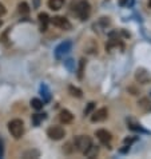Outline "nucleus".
<instances>
[{
	"label": "nucleus",
	"mask_w": 151,
	"mask_h": 159,
	"mask_svg": "<svg viewBox=\"0 0 151 159\" xmlns=\"http://www.w3.org/2000/svg\"><path fill=\"white\" fill-rule=\"evenodd\" d=\"M0 25H2V21H0Z\"/></svg>",
	"instance_id": "obj_24"
},
{
	"label": "nucleus",
	"mask_w": 151,
	"mask_h": 159,
	"mask_svg": "<svg viewBox=\"0 0 151 159\" xmlns=\"http://www.w3.org/2000/svg\"><path fill=\"white\" fill-rule=\"evenodd\" d=\"M83 66H84V60H80V67H79V78L82 79V74H83Z\"/></svg>",
	"instance_id": "obj_20"
},
{
	"label": "nucleus",
	"mask_w": 151,
	"mask_h": 159,
	"mask_svg": "<svg viewBox=\"0 0 151 159\" xmlns=\"http://www.w3.org/2000/svg\"><path fill=\"white\" fill-rule=\"evenodd\" d=\"M39 23H40V31H47V27H48V23H50V17H48L47 14H39Z\"/></svg>",
	"instance_id": "obj_10"
},
{
	"label": "nucleus",
	"mask_w": 151,
	"mask_h": 159,
	"mask_svg": "<svg viewBox=\"0 0 151 159\" xmlns=\"http://www.w3.org/2000/svg\"><path fill=\"white\" fill-rule=\"evenodd\" d=\"M149 7L151 8V0H149Z\"/></svg>",
	"instance_id": "obj_23"
},
{
	"label": "nucleus",
	"mask_w": 151,
	"mask_h": 159,
	"mask_svg": "<svg viewBox=\"0 0 151 159\" xmlns=\"http://www.w3.org/2000/svg\"><path fill=\"white\" fill-rule=\"evenodd\" d=\"M121 6H132V3H134V0H121Z\"/></svg>",
	"instance_id": "obj_19"
},
{
	"label": "nucleus",
	"mask_w": 151,
	"mask_h": 159,
	"mask_svg": "<svg viewBox=\"0 0 151 159\" xmlns=\"http://www.w3.org/2000/svg\"><path fill=\"white\" fill-rule=\"evenodd\" d=\"M3 142H2V140H0V158H2L3 157Z\"/></svg>",
	"instance_id": "obj_22"
},
{
	"label": "nucleus",
	"mask_w": 151,
	"mask_h": 159,
	"mask_svg": "<svg viewBox=\"0 0 151 159\" xmlns=\"http://www.w3.org/2000/svg\"><path fill=\"white\" fill-rule=\"evenodd\" d=\"M59 119H60V122H62V123L67 125V123H71V122H72L74 115L68 111V110H63V111L60 112V115H59Z\"/></svg>",
	"instance_id": "obj_11"
},
{
	"label": "nucleus",
	"mask_w": 151,
	"mask_h": 159,
	"mask_svg": "<svg viewBox=\"0 0 151 159\" xmlns=\"http://www.w3.org/2000/svg\"><path fill=\"white\" fill-rule=\"evenodd\" d=\"M75 12H76V15L80 17L82 20H86L91 14L90 3L86 2V0H80V2H78L76 6H75Z\"/></svg>",
	"instance_id": "obj_2"
},
{
	"label": "nucleus",
	"mask_w": 151,
	"mask_h": 159,
	"mask_svg": "<svg viewBox=\"0 0 151 159\" xmlns=\"http://www.w3.org/2000/svg\"><path fill=\"white\" fill-rule=\"evenodd\" d=\"M96 136H98V139L100 140V143L104 144V146H108L110 142H111V139H112L111 134L108 131H106V130H98L96 131Z\"/></svg>",
	"instance_id": "obj_7"
},
{
	"label": "nucleus",
	"mask_w": 151,
	"mask_h": 159,
	"mask_svg": "<svg viewBox=\"0 0 151 159\" xmlns=\"http://www.w3.org/2000/svg\"><path fill=\"white\" fill-rule=\"evenodd\" d=\"M74 144H75V147H76L78 151H80V152L84 154L88 148L91 147L92 142H91V138H90V136H87V135H79V136H76V138H75Z\"/></svg>",
	"instance_id": "obj_3"
},
{
	"label": "nucleus",
	"mask_w": 151,
	"mask_h": 159,
	"mask_svg": "<svg viewBox=\"0 0 151 159\" xmlns=\"http://www.w3.org/2000/svg\"><path fill=\"white\" fill-rule=\"evenodd\" d=\"M4 14H6V8H4V6L0 3V16H3Z\"/></svg>",
	"instance_id": "obj_21"
},
{
	"label": "nucleus",
	"mask_w": 151,
	"mask_h": 159,
	"mask_svg": "<svg viewBox=\"0 0 151 159\" xmlns=\"http://www.w3.org/2000/svg\"><path fill=\"white\" fill-rule=\"evenodd\" d=\"M19 12H20L21 15H27L28 12H30V7H28V4L25 3V2L19 4Z\"/></svg>",
	"instance_id": "obj_15"
},
{
	"label": "nucleus",
	"mask_w": 151,
	"mask_h": 159,
	"mask_svg": "<svg viewBox=\"0 0 151 159\" xmlns=\"http://www.w3.org/2000/svg\"><path fill=\"white\" fill-rule=\"evenodd\" d=\"M106 118H107V110H106V108H100V110H98V111H95L94 114H92L91 120L94 123L95 122H103Z\"/></svg>",
	"instance_id": "obj_8"
},
{
	"label": "nucleus",
	"mask_w": 151,
	"mask_h": 159,
	"mask_svg": "<svg viewBox=\"0 0 151 159\" xmlns=\"http://www.w3.org/2000/svg\"><path fill=\"white\" fill-rule=\"evenodd\" d=\"M70 92H71V95H72V96H76V98H82V91L79 90L78 87L71 86V87H70Z\"/></svg>",
	"instance_id": "obj_17"
},
{
	"label": "nucleus",
	"mask_w": 151,
	"mask_h": 159,
	"mask_svg": "<svg viewBox=\"0 0 151 159\" xmlns=\"http://www.w3.org/2000/svg\"><path fill=\"white\" fill-rule=\"evenodd\" d=\"M8 130H10L11 135L14 136L15 139L21 138V135L24 134V123L20 119H14L8 123Z\"/></svg>",
	"instance_id": "obj_1"
},
{
	"label": "nucleus",
	"mask_w": 151,
	"mask_h": 159,
	"mask_svg": "<svg viewBox=\"0 0 151 159\" xmlns=\"http://www.w3.org/2000/svg\"><path fill=\"white\" fill-rule=\"evenodd\" d=\"M31 106H32V108H35V110H42L44 104H43V102L40 99L34 98L32 100H31Z\"/></svg>",
	"instance_id": "obj_14"
},
{
	"label": "nucleus",
	"mask_w": 151,
	"mask_h": 159,
	"mask_svg": "<svg viewBox=\"0 0 151 159\" xmlns=\"http://www.w3.org/2000/svg\"><path fill=\"white\" fill-rule=\"evenodd\" d=\"M64 0H48V7L51 8L52 11H57L63 7Z\"/></svg>",
	"instance_id": "obj_12"
},
{
	"label": "nucleus",
	"mask_w": 151,
	"mask_h": 159,
	"mask_svg": "<svg viewBox=\"0 0 151 159\" xmlns=\"http://www.w3.org/2000/svg\"><path fill=\"white\" fill-rule=\"evenodd\" d=\"M70 48H71V43L68 42H66V43H62L59 47L56 48V58H62V55H66L67 52L70 51Z\"/></svg>",
	"instance_id": "obj_9"
},
{
	"label": "nucleus",
	"mask_w": 151,
	"mask_h": 159,
	"mask_svg": "<svg viewBox=\"0 0 151 159\" xmlns=\"http://www.w3.org/2000/svg\"><path fill=\"white\" fill-rule=\"evenodd\" d=\"M50 21L57 28H62V30H70L71 28V23L64 16H55V17H52V19H50Z\"/></svg>",
	"instance_id": "obj_5"
},
{
	"label": "nucleus",
	"mask_w": 151,
	"mask_h": 159,
	"mask_svg": "<svg viewBox=\"0 0 151 159\" xmlns=\"http://www.w3.org/2000/svg\"><path fill=\"white\" fill-rule=\"evenodd\" d=\"M47 135L50 136V139L52 140H60L63 139V136L66 135V132L63 130V127L60 126H52L47 130Z\"/></svg>",
	"instance_id": "obj_4"
},
{
	"label": "nucleus",
	"mask_w": 151,
	"mask_h": 159,
	"mask_svg": "<svg viewBox=\"0 0 151 159\" xmlns=\"http://www.w3.org/2000/svg\"><path fill=\"white\" fill-rule=\"evenodd\" d=\"M135 78H136V80L139 83H142V84H146V83H149L151 80V74L147 71V70H144V68H138Z\"/></svg>",
	"instance_id": "obj_6"
},
{
	"label": "nucleus",
	"mask_w": 151,
	"mask_h": 159,
	"mask_svg": "<svg viewBox=\"0 0 151 159\" xmlns=\"http://www.w3.org/2000/svg\"><path fill=\"white\" fill-rule=\"evenodd\" d=\"M44 118H46V114H36V115H34V118H32L34 125L35 126H39V125H40V122L43 120Z\"/></svg>",
	"instance_id": "obj_16"
},
{
	"label": "nucleus",
	"mask_w": 151,
	"mask_h": 159,
	"mask_svg": "<svg viewBox=\"0 0 151 159\" xmlns=\"http://www.w3.org/2000/svg\"><path fill=\"white\" fill-rule=\"evenodd\" d=\"M98 152H99V150H98L96 146H92V144H91V147L88 148L84 154H86V157H88V158H95V157L98 155Z\"/></svg>",
	"instance_id": "obj_13"
},
{
	"label": "nucleus",
	"mask_w": 151,
	"mask_h": 159,
	"mask_svg": "<svg viewBox=\"0 0 151 159\" xmlns=\"http://www.w3.org/2000/svg\"><path fill=\"white\" fill-rule=\"evenodd\" d=\"M94 107H95V103L94 102H91V103H88V106H87V108L84 110V115H88L92 110H94Z\"/></svg>",
	"instance_id": "obj_18"
}]
</instances>
